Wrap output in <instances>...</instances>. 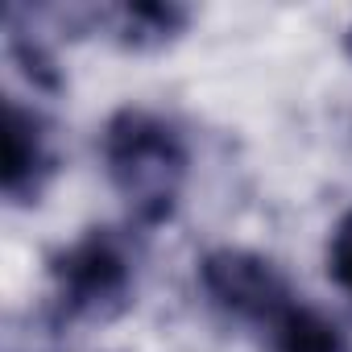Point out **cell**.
I'll return each instance as SVG.
<instances>
[{"instance_id":"6da1fadb","label":"cell","mask_w":352,"mask_h":352,"mask_svg":"<svg viewBox=\"0 0 352 352\" xmlns=\"http://www.w3.org/2000/svg\"><path fill=\"white\" fill-rule=\"evenodd\" d=\"M104 170L137 228H162L174 220L187 187L191 153L183 133L149 108H120L100 137Z\"/></svg>"},{"instance_id":"5b68a950","label":"cell","mask_w":352,"mask_h":352,"mask_svg":"<svg viewBox=\"0 0 352 352\" xmlns=\"http://www.w3.org/2000/svg\"><path fill=\"white\" fill-rule=\"evenodd\" d=\"M91 17L124 50H157V46L174 42V38L191 25V9H183V5H162V0H137V5L91 9Z\"/></svg>"},{"instance_id":"52a82bcc","label":"cell","mask_w":352,"mask_h":352,"mask_svg":"<svg viewBox=\"0 0 352 352\" xmlns=\"http://www.w3.org/2000/svg\"><path fill=\"white\" fill-rule=\"evenodd\" d=\"M327 274L344 294H352V212L336 224V232L327 241Z\"/></svg>"},{"instance_id":"8992f818","label":"cell","mask_w":352,"mask_h":352,"mask_svg":"<svg viewBox=\"0 0 352 352\" xmlns=\"http://www.w3.org/2000/svg\"><path fill=\"white\" fill-rule=\"evenodd\" d=\"M265 331H270V352H352V331L336 315L298 298H290L265 323Z\"/></svg>"},{"instance_id":"277c9868","label":"cell","mask_w":352,"mask_h":352,"mask_svg":"<svg viewBox=\"0 0 352 352\" xmlns=\"http://www.w3.org/2000/svg\"><path fill=\"white\" fill-rule=\"evenodd\" d=\"M58 170V149L50 124L25 108L17 96L5 100V166H0V191L9 204H38L46 183Z\"/></svg>"},{"instance_id":"3957f363","label":"cell","mask_w":352,"mask_h":352,"mask_svg":"<svg viewBox=\"0 0 352 352\" xmlns=\"http://www.w3.org/2000/svg\"><path fill=\"white\" fill-rule=\"evenodd\" d=\"M199 286L216 311L257 327H265L290 298H298L286 274L253 249H212L199 261Z\"/></svg>"},{"instance_id":"ba28073f","label":"cell","mask_w":352,"mask_h":352,"mask_svg":"<svg viewBox=\"0 0 352 352\" xmlns=\"http://www.w3.org/2000/svg\"><path fill=\"white\" fill-rule=\"evenodd\" d=\"M344 46H348V54H352V25H348V34H344Z\"/></svg>"},{"instance_id":"7a4b0ae2","label":"cell","mask_w":352,"mask_h":352,"mask_svg":"<svg viewBox=\"0 0 352 352\" xmlns=\"http://www.w3.org/2000/svg\"><path fill=\"white\" fill-rule=\"evenodd\" d=\"M54 282V315L58 319H112L133 302L137 286V249L116 228H87L71 245L54 249L46 261Z\"/></svg>"}]
</instances>
